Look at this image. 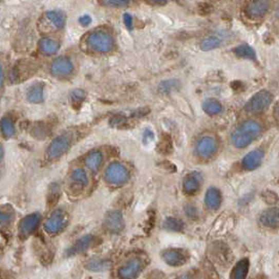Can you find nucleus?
Instances as JSON below:
<instances>
[{
    "mask_svg": "<svg viewBox=\"0 0 279 279\" xmlns=\"http://www.w3.org/2000/svg\"><path fill=\"white\" fill-rule=\"evenodd\" d=\"M177 87V81L176 80H167L164 81L161 84V89L163 92H170L173 89H175Z\"/></svg>",
    "mask_w": 279,
    "mask_h": 279,
    "instance_id": "c9c22d12",
    "label": "nucleus"
},
{
    "mask_svg": "<svg viewBox=\"0 0 279 279\" xmlns=\"http://www.w3.org/2000/svg\"><path fill=\"white\" fill-rule=\"evenodd\" d=\"M265 152L263 149H254L243 158L241 160V167L246 171H254L257 170L264 161Z\"/></svg>",
    "mask_w": 279,
    "mask_h": 279,
    "instance_id": "4468645a",
    "label": "nucleus"
},
{
    "mask_svg": "<svg viewBox=\"0 0 279 279\" xmlns=\"http://www.w3.org/2000/svg\"><path fill=\"white\" fill-rule=\"evenodd\" d=\"M161 257L163 262L170 267H182L188 262L189 254L186 250L170 248L162 252Z\"/></svg>",
    "mask_w": 279,
    "mask_h": 279,
    "instance_id": "9d476101",
    "label": "nucleus"
},
{
    "mask_svg": "<svg viewBox=\"0 0 279 279\" xmlns=\"http://www.w3.org/2000/svg\"><path fill=\"white\" fill-rule=\"evenodd\" d=\"M91 22V18L90 16L88 15H84V16H81L80 19H79V23L81 25H83V27H87V25H89Z\"/></svg>",
    "mask_w": 279,
    "mask_h": 279,
    "instance_id": "a19ab883",
    "label": "nucleus"
},
{
    "mask_svg": "<svg viewBox=\"0 0 279 279\" xmlns=\"http://www.w3.org/2000/svg\"><path fill=\"white\" fill-rule=\"evenodd\" d=\"M87 46L98 53H108L115 47L114 37L104 31H98L90 34L87 38Z\"/></svg>",
    "mask_w": 279,
    "mask_h": 279,
    "instance_id": "20e7f679",
    "label": "nucleus"
},
{
    "mask_svg": "<svg viewBox=\"0 0 279 279\" xmlns=\"http://www.w3.org/2000/svg\"><path fill=\"white\" fill-rule=\"evenodd\" d=\"M60 188L58 184H53L49 187L48 195H47V205L49 207H54L60 199Z\"/></svg>",
    "mask_w": 279,
    "mask_h": 279,
    "instance_id": "7c9ffc66",
    "label": "nucleus"
},
{
    "mask_svg": "<svg viewBox=\"0 0 279 279\" xmlns=\"http://www.w3.org/2000/svg\"><path fill=\"white\" fill-rule=\"evenodd\" d=\"M47 133H48V131H47L46 126L44 124H38V125H36L35 127L33 128V131H32V135L35 138H38V139H44V138H46Z\"/></svg>",
    "mask_w": 279,
    "mask_h": 279,
    "instance_id": "72a5a7b5",
    "label": "nucleus"
},
{
    "mask_svg": "<svg viewBox=\"0 0 279 279\" xmlns=\"http://www.w3.org/2000/svg\"><path fill=\"white\" fill-rule=\"evenodd\" d=\"M95 237L92 235H84L82 237H80L79 239H77L75 241V244L67 249L66 254L68 256H72V255H79L82 254V253L86 252L92 245Z\"/></svg>",
    "mask_w": 279,
    "mask_h": 279,
    "instance_id": "6ab92c4d",
    "label": "nucleus"
},
{
    "mask_svg": "<svg viewBox=\"0 0 279 279\" xmlns=\"http://www.w3.org/2000/svg\"><path fill=\"white\" fill-rule=\"evenodd\" d=\"M85 165L86 167L92 171V172H97L101 166H102L103 163V155L101 154V151H91L89 154L85 157Z\"/></svg>",
    "mask_w": 279,
    "mask_h": 279,
    "instance_id": "412c9836",
    "label": "nucleus"
},
{
    "mask_svg": "<svg viewBox=\"0 0 279 279\" xmlns=\"http://www.w3.org/2000/svg\"><path fill=\"white\" fill-rule=\"evenodd\" d=\"M184 212H185V215L189 219H192V220L197 219L199 216V211H198L197 207L193 204H187L184 208Z\"/></svg>",
    "mask_w": 279,
    "mask_h": 279,
    "instance_id": "473e14b6",
    "label": "nucleus"
},
{
    "mask_svg": "<svg viewBox=\"0 0 279 279\" xmlns=\"http://www.w3.org/2000/svg\"><path fill=\"white\" fill-rule=\"evenodd\" d=\"M4 157H5V149L3 145L0 144V163H2V161L4 160Z\"/></svg>",
    "mask_w": 279,
    "mask_h": 279,
    "instance_id": "a18cd8bd",
    "label": "nucleus"
},
{
    "mask_svg": "<svg viewBox=\"0 0 279 279\" xmlns=\"http://www.w3.org/2000/svg\"><path fill=\"white\" fill-rule=\"evenodd\" d=\"M110 268V262L108 259L91 257L86 263V269L90 272H105Z\"/></svg>",
    "mask_w": 279,
    "mask_h": 279,
    "instance_id": "5701e85b",
    "label": "nucleus"
},
{
    "mask_svg": "<svg viewBox=\"0 0 279 279\" xmlns=\"http://www.w3.org/2000/svg\"><path fill=\"white\" fill-rule=\"evenodd\" d=\"M220 39L216 36H209L205 38L200 43V48L205 52H209V50H213L220 45Z\"/></svg>",
    "mask_w": 279,
    "mask_h": 279,
    "instance_id": "2f4dec72",
    "label": "nucleus"
},
{
    "mask_svg": "<svg viewBox=\"0 0 279 279\" xmlns=\"http://www.w3.org/2000/svg\"><path fill=\"white\" fill-rule=\"evenodd\" d=\"M4 79H5V76H4V67H3V64L0 63V88L3 87Z\"/></svg>",
    "mask_w": 279,
    "mask_h": 279,
    "instance_id": "c03bdc74",
    "label": "nucleus"
},
{
    "mask_svg": "<svg viewBox=\"0 0 279 279\" xmlns=\"http://www.w3.org/2000/svg\"><path fill=\"white\" fill-rule=\"evenodd\" d=\"M131 0H102V3L107 7L114 8H123L128 6Z\"/></svg>",
    "mask_w": 279,
    "mask_h": 279,
    "instance_id": "f704fd0d",
    "label": "nucleus"
},
{
    "mask_svg": "<svg viewBox=\"0 0 279 279\" xmlns=\"http://www.w3.org/2000/svg\"><path fill=\"white\" fill-rule=\"evenodd\" d=\"M68 224V216L66 212L62 209H58L50 214V216L45 220L43 228L45 232L48 234H58L64 230V228Z\"/></svg>",
    "mask_w": 279,
    "mask_h": 279,
    "instance_id": "423d86ee",
    "label": "nucleus"
},
{
    "mask_svg": "<svg viewBox=\"0 0 279 279\" xmlns=\"http://www.w3.org/2000/svg\"><path fill=\"white\" fill-rule=\"evenodd\" d=\"M27 100L30 103H41L44 100V83L36 82L32 84L27 91Z\"/></svg>",
    "mask_w": 279,
    "mask_h": 279,
    "instance_id": "aec40b11",
    "label": "nucleus"
},
{
    "mask_svg": "<svg viewBox=\"0 0 279 279\" xmlns=\"http://www.w3.org/2000/svg\"><path fill=\"white\" fill-rule=\"evenodd\" d=\"M71 144V139L68 135H60L56 137L52 142H50L46 155L49 160H57L61 158L65 152L69 149Z\"/></svg>",
    "mask_w": 279,
    "mask_h": 279,
    "instance_id": "0eeeda50",
    "label": "nucleus"
},
{
    "mask_svg": "<svg viewBox=\"0 0 279 279\" xmlns=\"http://www.w3.org/2000/svg\"><path fill=\"white\" fill-rule=\"evenodd\" d=\"M104 228L110 234L121 233L125 228V220L122 212L119 210L109 211L104 218Z\"/></svg>",
    "mask_w": 279,
    "mask_h": 279,
    "instance_id": "9b49d317",
    "label": "nucleus"
},
{
    "mask_svg": "<svg viewBox=\"0 0 279 279\" xmlns=\"http://www.w3.org/2000/svg\"><path fill=\"white\" fill-rule=\"evenodd\" d=\"M105 181L116 187L124 186L131 179V173L125 165L120 162L110 163L104 171Z\"/></svg>",
    "mask_w": 279,
    "mask_h": 279,
    "instance_id": "f03ea898",
    "label": "nucleus"
},
{
    "mask_svg": "<svg viewBox=\"0 0 279 279\" xmlns=\"http://www.w3.org/2000/svg\"><path fill=\"white\" fill-rule=\"evenodd\" d=\"M177 279H195V275L192 272H187L177 277Z\"/></svg>",
    "mask_w": 279,
    "mask_h": 279,
    "instance_id": "79ce46f5",
    "label": "nucleus"
},
{
    "mask_svg": "<svg viewBox=\"0 0 279 279\" xmlns=\"http://www.w3.org/2000/svg\"><path fill=\"white\" fill-rule=\"evenodd\" d=\"M85 98V92L81 89H76L71 92V100L75 102H82Z\"/></svg>",
    "mask_w": 279,
    "mask_h": 279,
    "instance_id": "58836bf2",
    "label": "nucleus"
},
{
    "mask_svg": "<svg viewBox=\"0 0 279 279\" xmlns=\"http://www.w3.org/2000/svg\"><path fill=\"white\" fill-rule=\"evenodd\" d=\"M201 107H202V110H204L208 116H211V117L217 116L222 111L221 103L216 99H212V98L206 99L204 102H202Z\"/></svg>",
    "mask_w": 279,
    "mask_h": 279,
    "instance_id": "b1692460",
    "label": "nucleus"
},
{
    "mask_svg": "<svg viewBox=\"0 0 279 279\" xmlns=\"http://www.w3.org/2000/svg\"><path fill=\"white\" fill-rule=\"evenodd\" d=\"M15 218L14 211L10 208H4L0 210V229L9 227Z\"/></svg>",
    "mask_w": 279,
    "mask_h": 279,
    "instance_id": "c756f323",
    "label": "nucleus"
},
{
    "mask_svg": "<svg viewBox=\"0 0 279 279\" xmlns=\"http://www.w3.org/2000/svg\"><path fill=\"white\" fill-rule=\"evenodd\" d=\"M45 17H46L47 21L57 30L62 29L66 22L65 15L59 11H50V12L46 13Z\"/></svg>",
    "mask_w": 279,
    "mask_h": 279,
    "instance_id": "bb28decb",
    "label": "nucleus"
},
{
    "mask_svg": "<svg viewBox=\"0 0 279 279\" xmlns=\"http://www.w3.org/2000/svg\"><path fill=\"white\" fill-rule=\"evenodd\" d=\"M219 144L215 137L206 135L200 137L195 143V155L200 160H211L218 151Z\"/></svg>",
    "mask_w": 279,
    "mask_h": 279,
    "instance_id": "7ed1b4c3",
    "label": "nucleus"
},
{
    "mask_svg": "<svg viewBox=\"0 0 279 279\" xmlns=\"http://www.w3.org/2000/svg\"><path fill=\"white\" fill-rule=\"evenodd\" d=\"M263 133L261 123L255 120L244 121L231 135V142L237 149H245L254 142Z\"/></svg>",
    "mask_w": 279,
    "mask_h": 279,
    "instance_id": "f257e3e1",
    "label": "nucleus"
},
{
    "mask_svg": "<svg viewBox=\"0 0 279 279\" xmlns=\"http://www.w3.org/2000/svg\"><path fill=\"white\" fill-rule=\"evenodd\" d=\"M278 115H279V108H278Z\"/></svg>",
    "mask_w": 279,
    "mask_h": 279,
    "instance_id": "49530a36",
    "label": "nucleus"
},
{
    "mask_svg": "<svg viewBox=\"0 0 279 279\" xmlns=\"http://www.w3.org/2000/svg\"><path fill=\"white\" fill-rule=\"evenodd\" d=\"M39 49L45 56H53L58 52L59 44L54 39L45 37L39 41Z\"/></svg>",
    "mask_w": 279,
    "mask_h": 279,
    "instance_id": "4be33fe9",
    "label": "nucleus"
},
{
    "mask_svg": "<svg viewBox=\"0 0 279 279\" xmlns=\"http://www.w3.org/2000/svg\"><path fill=\"white\" fill-rule=\"evenodd\" d=\"M163 228L170 232H182L185 229V222L181 218L169 216L164 219Z\"/></svg>",
    "mask_w": 279,
    "mask_h": 279,
    "instance_id": "393cba45",
    "label": "nucleus"
},
{
    "mask_svg": "<svg viewBox=\"0 0 279 279\" xmlns=\"http://www.w3.org/2000/svg\"><path fill=\"white\" fill-rule=\"evenodd\" d=\"M41 218H42L41 214L37 212L23 217L18 225L19 237H21L22 239H25L29 236H31L37 230V228L40 225Z\"/></svg>",
    "mask_w": 279,
    "mask_h": 279,
    "instance_id": "1a4fd4ad",
    "label": "nucleus"
},
{
    "mask_svg": "<svg viewBox=\"0 0 279 279\" xmlns=\"http://www.w3.org/2000/svg\"><path fill=\"white\" fill-rule=\"evenodd\" d=\"M73 70V64L66 57H59L50 65V72L55 77H67Z\"/></svg>",
    "mask_w": 279,
    "mask_h": 279,
    "instance_id": "2eb2a0df",
    "label": "nucleus"
},
{
    "mask_svg": "<svg viewBox=\"0 0 279 279\" xmlns=\"http://www.w3.org/2000/svg\"><path fill=\"white\" fill-rule=\"evenodd\" d=\"M123 21H124L125 27L127 28L128 30H132V29H133V25H134V19H133V17H132V15H131V14H128V13L124 14V16H123Z\"/></svg>",
    "mask_w": 279,
    "mask_h": 279,
    "instance_id": "ea45409f",
    "label": "nucleus"
},
{
    "mask_svg": "<svg viewBox=\"0 0 279 279\" xmlns=\"http://www.w3.org/2000/svg\"><path fill=\"white\" fill-rule=\"evenodd\" d=\"M270 8V0H251L246 7V14L252 19L263 18L268 14Z\"/></svg>",
    "mask_w": 279,
    "mask_h": 279,
    "instance_id": "ddd939ff",
    "label": "nucleus"
},
{
    "mask_svg": "<svg viewBox=\"0 0 279 279\" xmlns=\"http://www.w3.org/2000/svg\"><path fill=\"white\" fill-rule=\"evenodd\" d=\"M0 132L6 139H11L16 134L15 124L11 118L5 117L0 120Z\"/></svg>",
    "mask_w": 279,
    "mask_h": 279,
    "instance_id": "c85d7f7f",
    "label": "nucleus"
},
{
    "mask_svg": "<svg viewBox=\"0 0 279 279\" xmlns=\"http://www.w3.org/2000/svg\"><path fill=\"white\" fill-rule=\"evenodd\" d=\"M273 102V95L269 90H259L247 102L245 109L249 114H261L268 109Z\"/></svg>",
    "mask_w": 279,
    "mask_h": 279,
    "instance_id": "39448f33",
    "label": "nucleus"
},
{
    "mask_svg": "<svg viewBox=\"0 0 279 279\" xmlns=\"http://www.w3.org/2000/svg\"><path fill=\"white\" fill-rule=\"evenodd\" d=\"M89 184L88 175L84 169L78 168L71 171L69 175V185L73 192L82 191Z\"/></svg>",
    "mask_w": 279,
    "mask_h": 279,
    "instance_id": "dca6fc26",
    "label": "nucleus"
},
{
    "mask_svg": "<svg viewBox=\"0 0 279 279\" xmlns=\"http://www.w3.org/2000/svg\"><path fill=\"white\" fill-rule=\"evenodd\" d=\"M145 2L151 5H164L168 2V0H145Z\"/></svg>",
    "mask_w": 279,
    "mask_h": 279,
    "instance_id": "37998d69",
    "label": "nucleus"
},
{
    "mask_svg": "<svg viewBox=\"0 0 279 279\" xmlns=\"http://www.w3.org/2000/svg\"><path fill=\"white\" fill-rule=\"evenodd\" d=\"M233 52H234L235 56H237L238 58L248 59V60H252V61L256 60V53H255L254 48L248 44L238 45L237 47H235L233 49Z\"/></svg>",
    "mask_w": 279,
    "mask_h": 279,
    "instance_id": "cd10ccee",
    "label": "nucleus"
},
{
    "mask_svg": "<svg viewBox=\"0 0 279 279\" xmlns=\"http://www.w3.org/2000/svg\"><path fill=\"white\" fill-rule=\"evenodd\" d=\"M143 262L139 257H131L118 269L119 279H137L143 270Z\"/></svg>",
    "mask_w": 279,
    "mask_h": 279,
    "instance_id": "6e6552de",
    "label": "nucleus"
},
{
    "mask_svg": "<svg viewBox=\"0 0 279 279\" xmlns=\"http://www.w3.org/2000/svg\"><path fill=\"white\" fill-rule=\"evenodd\" d=\"M159 148L161 149V151L165 152V151H169L171 149V139L169 138V136H164V138L161 140V143L159 145Z\"/></svg>",
    "mask_w": 279,
    "mask_h": 279,
    "instance_id": "e433bc0d",
    "label": "nucleus"
},
{
    "mask_svg": "<svg viewBox=\"0 0 279 279\" xmlns=\"http://www.w3.org/2000/svg\"><path fill=\"white\" fill-rule=\"evenodd\" d=\"M202 182H204V177L200 172L195 170L191 171L184 177L183 190L187 195H194L200 190Z\"/></svg>",
    "mask_w": 279,
    "mask_h": 279,
    "instance_id": "f8f14e48",
    "label": "nucleus"
},
{
    "mask_svg": "<svg viewBox=\"0 0 279 279\" xmlns=\"http://www.w3.org/2000/svg\"><path fill=\"white\" fill-rule=\"evenodd\" d=\"M154 140H155V133L152 132L150 128H146L143 134V143L145 145H148Z\"/></svg>",
    "mask_w": 279,
    "mask_h": 279,
    "instance_id": "4c0bfd02",
    "label": "nucleus"
},
{
    "mask_svg": "<svg viewBox=\"0 0 279 279\" xmlns=\"http://www.w3.org/2000/svg\"><path fill=\"white\" fill-rule=\"evenodd\" d=\"M204 202L206 207L210 211H216L220 208L222 202V194L221 191L214 186H211L207 189L204 197Z\"/></svg>",
    "mask_w": 279,
    "mask_h": 279,
    "instance_id": "f3484780",
    "label": "nucleus"
},
{
    "mask_svg": "<svg viewBox=\"0 0 279 279\" xmlns=\"http://www.w3.org/2000/svg\"><path fill=\"white\" fill-rule=\"evenodd\" d=\"M259 222L269 229L279 228V207H272L263 211L259 215Z\"/></svg>",
    "mask_w": 279,
    "mask_h": 279,
    "instance_id": "a211bd4d",
    "label": "nucleus"
},
{
    "mask_svg": "<svg viewBox=\"0 0 279 279\" xmlns=\"http://www.w3.org/2000/svg\"><path fill=\"white\" fill-rule=\"evenodd\" d=\"M250 269V262L248 258L240 259L234 267L230 279H246Z\"/></svg>",
    "mask_w": 279,
    "mask_h": 279,
    "instance_id": "a878e982",
    "label": "nucleus"
}]
</instances>
